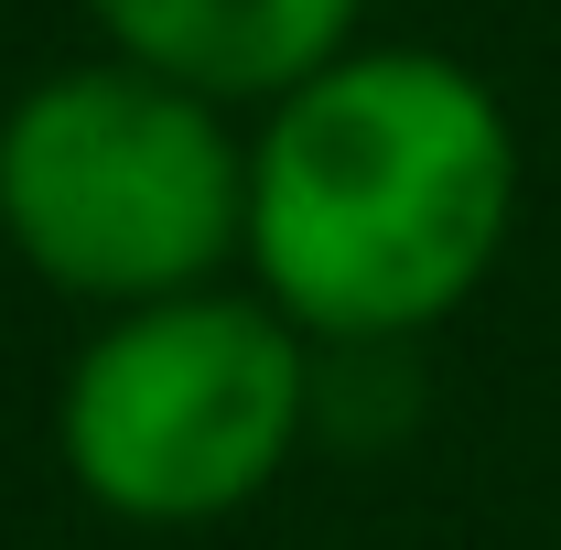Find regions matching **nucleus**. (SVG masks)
Here are the masks:
<instances>
[{
  "label": "nucleus",
  "mask_w": 561,
  "mask_h": 550,
  "mask_svg": "<svg viewBox=\"0 0 561 550\" xmlns=\"http://www.w3.org/2000/svg\"><path fill=\"white\" fill-rule=\"evenodd\" d=\"M518 227V119L432 44H346L249 130V291L313 345H411Z\"/></svg>",
  "instance_id": "1"
},
{
  "label": "nucleus",
  "mask_w": 561,
  "mask_h": 550,
  "mask_svg": "<svg viewBox=\"0 0 561 550\" xmlns=\"http://www.w3.org/2000/svg\"><path fill=\"white\" fill-rule=\"evenodd\" d=\"M0 238L44 291L98 313L206 291L249 249V130L227 98L130 55L55 66L0 119Z\"/></svg>",
  "instance_id": "2"
},
{
  "label": "nucleus",
  "mask_w": 561,
  "mask_h": 550,
  "mask_svg": "<svg viewBox=\"0 0 561 550\" xmlns=\"http://www.w3.org/2000/svg\"><path fill=\"white\" fill-rule=\"evenodd\" d=\"M324 345L271 291H162L98 313L55 389V454L87 507L130 529H216L302 454L324 411Z\"/></svg>",
  "instance_id": "3"
},
{
  "label": "nucleus",
  "mask_w": 561,
  "mask_h": 550,
  "mask_svg": "<svg viewBox=\"0 0 561 550\" xmlns=\"http://www.w3.org/2000/svg\"><path fill=\"white\" fill-rule=\"evenodd\" d=\"M356 11L367 0H87L108 55L173 87H206L227 108H271L280 87L335 66L356 44Z\"/></svg>",
  "instance_id": "4"
}]
</instances>
